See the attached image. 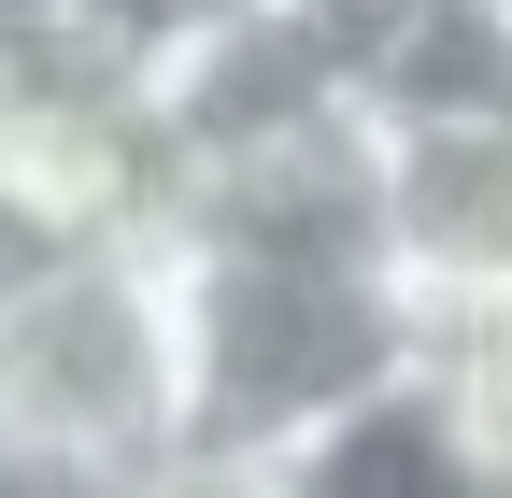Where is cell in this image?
<instances>
[{
  "mask_svg": "<svg viewBox=\"0 0 512 498\" xmlns=\"http://www.w3.org/2000/svg\"><path fill=\"white\" fill-rule=\"evenodd\" d=\"M185 456V314H171V242H57L0 271V470L143 498Z\"/></svg>",
  "mask_w": 512,
  "mask_h": 498,
  "instance_id": "obj_1",
  "label": "cell"
},
{
  "mask_svg": "<svg viewBox=\"0 0 512 498\" xmlns=\"http://www.w3.org/2000/svg\"><path fill=\"white\" fill-rule=\"evenodd\" d=\"M413 399L456 427V456L512 498V285L427 299V328H413Z\"/></svg>",
  "mask_w": 512,
  "mask_h": 498,
  "instance_id": "obj_4",
  "label": "cell"
},
{
  "mask_svg": "<svg viewBox=\"0 0 512 498\" xmlns=\"http://www.w3.org/2000/svg\"><path fill=\"white\" fill-rule=\"evenodd\" d=\"M370 157H384V257L413 299L512 285V100L370 114Z\"/></svg>",
  "mask_w": 512,
  "mask_h": 498,
  "instance_id": "obj_2",
  "label": "cell"
},
{
  "mask_svg": "<svg viewBox=\"0 0 512 498\" xmlns=\"http://www.w3.org/2000/svg\"><path fill=\"white\" fill-rule=\"evenodd\" d=\"M484 15H498V29H512V0H484Z\"/></svg>",
  "mask_w": 512,
  "mask_h": 498,
  "instance_id": "obj_6",
  "label": "cell"
},
{
  "mask_svg": "<svg viewBox=\"0 0 512 498\" xmlns=\"http://www.w3.org/2000/svg\"><path fill=\"white\" fill-rule=\"evenodd\" d=\"M143 498H299V484H285V456H171Z\"/></svg>",
  "mask_w": 512,
  "mask_h": 498,
  "instance_id": "obj_5",
  "label": "cell"
},
{
  "mask_svg": "<svg viewBox=\"0 0 512 498\" xmlns=\"http://www.w3.org/2000/svg\"><path fill=\"white\" fill-rule=\"evenodd\" d=\"M285 484H299V498H498L413 385H384V399H356L342 427H313V442L285 456Z\"/></svg>",
  "mask_w": 512,
  "mask_h": 498,
  "instance_id": "obj_3",
  "label": "cell"
}]
</instances>
